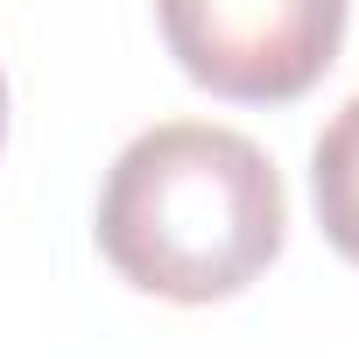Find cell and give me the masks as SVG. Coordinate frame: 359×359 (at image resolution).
I'll return each mask as SVG.
<instances>
[{
	"label": "cell",
	"instance_id": "obj_2",
	"mask_svg": "<svg viewBox=\"0 0 359 359\" xmlns=\"http://www.w3.org/2000/svg\"><path fill=\"white\" fill-rule=\"evenodd\" d=\"M155 22L176 64L219 99L282 106L331 71L345 43V0H169Z\"/></svg>",
	"mask_w": 359,
	"mask_h": 359
},
{
	"label": "cell",
	"instance_id": "obj_4",
	"mask_svg": "<svg viewBox=\"0 0 359 359\" xmlns=\"http://www.w3.org/2000/svg\"><path fill=\"white\" fill-rule=\"evenodd\" d=\"M0 141H8V78H0Z\"/></svg>",
	"mask_w": 359,
	"mask_h": 359
},
{
	"label": "cell",
	"instance_id": "obj_1",
	"mask_svg": "<svg viewBox=\"0 0 359 359\" xmlns=\"http://www.w3.org/2000/svg\"><path fill=\"white\" fill-rule=\"evenodd\" d=\"M92 233L120 282L169 303H219L268 275L289 198L268 148L240 127L155 120L113 155Z\"/></svg>",
	"mask_w": 359,
	"mask_h": 359
},
{
	"label": "cell",
	"instance_id": "obj_3",
	"mask_svg": "<svg viewBox=\"0 0 359 359\" xmlns=\"http://www.w3.org/2000/svg\"><path fill=\"white\" fill-rule=\"evenodd\" d=\"M310 198H317L324 240L359 268V92L324 120V134L310 148Z\"/></svg>",
	"mask_w": 359,
	"mask_h": 359
}]
</instances>
